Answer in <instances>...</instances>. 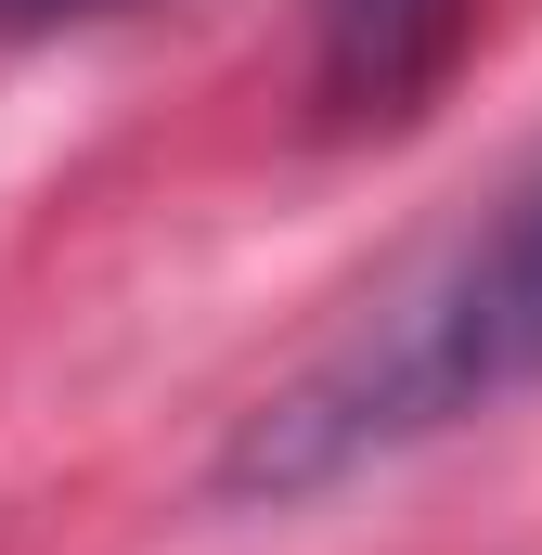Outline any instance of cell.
<instances>
[{"mask_svg":"<svg viewBox=\"0 0 542 555\" xmlns=\"http://www.w3.org/2000/svg\"><path fill=\"white\" fill-rule=\"evenodd\" d=\"M530 388H542V155L413 284H388L297 388H271L233 426L220 491L233 504H310V491L388 465L413 439H452Z\"/></svg>","mask_w":542,"mask_h":555,"instance_id":"obj_1","label":"cell"},{"mask_svg":"<svg viewBox=\"0 0 542 555\" xmlns=\"http://www.w3.org/2000/svg\"><path fill=\"white\" fill-rule=\"evenodd\" d=\"M465 26L478 0H310V104L336 130H388L439 91Z\"/></svg>","mask_w":542,"mask_h":555,"instance_id":"obj_2","label":"cell"}]
</instances>
